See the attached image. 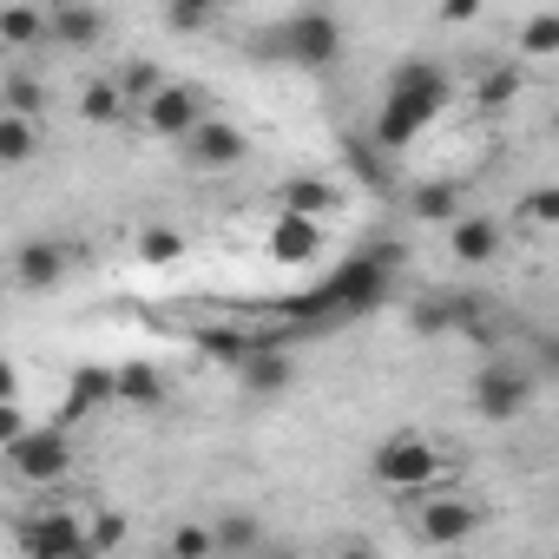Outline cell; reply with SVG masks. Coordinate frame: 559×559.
Instances as JSON below:
<instances>
[{
	"label": "cell",
	"instance_id": "603a6c76",
	"mask_svg": "<svg viewBox=\"0 0 559 559\" xmlns=\"http://www.w3.org/2000/svg\"><path fill=\"white\" fill-rule=\"evenodd\" d=\"M119 112H126L119 73H106V80H93V86L80 93V119H86V126H119Z\"/></svg>",
	"mask_w": 559,
	"mask_h": 559
},
{
	"label": "cell",
	"instance_id": "8992f818",
	"mask_svg": "<svg viewBox=\"0 0 559 559\" xmlns=\"http://www.w3.org/2000/svg\"><path fill=\"white\" fill-rule=\"evenodd\" d=\"M8 467L27 480V487H53V480H67V467H73V448H67V421L60 428H27L21 441H8Z\"/></svg>",
	"mask_w": 559,
	"mask_h": 559
},
{
	"label": "cell",
	"instance_id": "e575fe53",
	"mask_svg": "<svg viewBox=\"0 0 559 559\" xmlns=\"http://www.w3.org/2000/svg\"><path fill=\"white\" fill-rule=\"evenodd\" d=\"M441 21H448V27H467V21H480V0H441Z\"/></svg>",
	"mask_w": 559,
	"mask_h": 559
},
{
	"label": "cell",
	"instance_id": "9c48e42d",
	"mask_svg": "<svg viewBox=\"0 0 559 559\" xmlns=\"http://www.w3.org/2000/svg\"><path fill=\"white\" fill-rule=\"evenodd\" d=\"M204 119H211V112H204V99H198L185 80H165V86L145 99V126H152L158 139H178V145H185Z\"/></svg>",
	"mask_w": 559,
	"mask_h": 559
},
{
	"label": "cell",
	"instance_id": "ffe728a7",
	"mask_svg": "<svg viewBox=\"0 0 559 559\" xmlns=\"http://www.w3.org/2000/svg\"><path fill=\"white\" fill-rule=\"evenodd\" d=\"M198 349H204L211 362H224V369H243L250 349H257V336H243V330H230V323H204V330H198Z\"/></svg>",
	"mask_w": 559,
	"mask_h": 559
},
{
	"label": "cell",
	"instance_id": "5bb4252c",
	"mask_svg": "<svg viewBox=\"0 0 559 559\" xmlns=\"http://www.w3.org/2000/svg\"><path fill=\"white\" fill-rule=\"evenodd\" d=\"M99 34H106V14L93 0H53V47L86 53V47H99Z\"/></svg>",
	"mask_w": 559,
	"mask_h": 559
},
{
	"label": "cell",
	"instance_id": "7c38bea8",
	"mask_svg": "<svg viewBox=\"0 0 559 559\" xmlns=\"http://www.w3.org/2000/svg\"><path fill=\"white\" fill-rule=\"evenodd\" d=\"M237 376H243V389H250L257 402H276V395H284V389L297 382V362H290V349H284V343H270V336H263Z\"/></svg>",
	"mask_w": 559,
	"mask_h": 559
},
{
	"label": "cell",
	"instance_id": "ba28073f",
	"mask_svg": "<svg viewBox=\"0 0 559 559\" xmlns=\"http://www.w3.org/2000/svg\"><path fill=\"white\" fill-rule=\"evenodd\" d=\"M408 533H415L421 546H461V539H474V533H480V507H474L467 493L421 500V513L408 520Z\"/></svg>",
	"mask_w": 559,
	"mask_h": 559
},
{
	"label": "cell",
	"instance_id": "83f0119b",
	"mask_svg": "<svg viewBox=\"0 0 559 559\" xmlns=\"http://www.w3.org/2000/svg\"><path fill=\"white\" fill-rule=\"evenodd\" d=\"M139 257H145V263H178V257H185V237H178L171 224H145V230H139Z\"/></svg>",
	"mask_w": 559,
	"mask_h": 559
},
{
	"label": "cell",
	"instance_id": "484cf974",
	"mask_svg": "<svg viewBox=\"0 0 559 559\" xmlns=\"http://www.w3.org/2000/svg\"><path fill=\"white\" fill-rule=\"evenodd\" d=\"M559 53V14H526L520 27V60H552Z\"/></svg>",
	"mask_w": 559,
	"mask_h": 559
},
{
	"label": "cell",
	"instance_id": "2e32d148",
	"mask_svg": "<svg viewBox=\"0 0 559 559\" xmlns=\"http://www.w3.org/2000/svg\"><path fill=\"white\" fill-rule=\"evenodd\" d=\"M0 40H8L14 53L53 40V8H47V0H8V14H0Z\"/></svg>",
	"mask_w": 559,
	"mask_h": 559
},
{
	"label": "cell",
	"instance_id": "44dd1931",
	"mask_svg": "<svg viewBox=\"0 0 559 559\" xmlns=\"http://www.w3.org/2000/svg\"><path fill=\"white\" fill-rule=\"evenodd\" d=\"M276 204H284V211H304V217H330V211H336V191H330L323 178H284V185H276Z\"/></svg>",
	"mask_w": 559,
	"mask_h": 559
},
{
	"label": "cell",
	"instance_id": "d6986e66",
	"mask_svg": "<svg viewBox=\"0 0 559 559\" xmlns=\"http://www.w3.org/2000/svg\"><path fill=\"white\" fill-rule=\"evenodd\" d=\"M40 152V126H34V112H0V165H27Z\"/></svg>",
	"mask_w": 559,
	"mask_h": 559
},
{
	"label": "cell",
	"instance_id": "5b68a950",
	"mask_svg": "<svg viewBox=\"0 0 559 559\" xmlns=\"http://www.w3.org/2000/svg\"><path fill=\"white\" fill-rule=\"evenodd\" d=\"M467 402H474L480 421H513V415H526V402H533V369H520V362H487V369L467 382Z\"/></svg>",
	"mask_w": 559,
	"mask_h": 559
},
{
	"label": "cell",
	"instance_id": "d590c367",
	"mask_svg": "<svg viewBox=\"0 0 559 559\" xmlns=\"http://www.w3.org/2000/svg\"><path fill=\"white\" fill-rule=\"evenodd\" d=\"M539 356H546V369L559 376V336H546V343H539Z\"/></svg>",
	"mask_w": 559,
	"mask_h": 559
},
{
	"label": "cell",
	"instance_id": "30bf717a",
	"mask_svg": "<svg viewBox=\"0 0 559 559\" xmlns=\"http://www.w3.org/2000/svg\"><path fill=\"white\" fill-rule=\"evenodd\" d=\"M185 158H191L198 171H230V165L250 158V139H243V126H230V119H204V126L185 139Z\"/></svg>",
	"mask_w": 559,
	"mask_h": 559
},
{
	"label": "cell",
	"instance_id": "836d02e7",
	"mask_svg": "<svg viewBox=\"0 0 559 559\" xmlns=\"http://www.w3.org/2000/svg\"><path fill=\"white\" fill-rule=\"evenodd\" d=\"M27 435V415H21V402H0V448L8 441H21Z\"/></svg>",
	"mask_w": 559,
	"mask_h": 559
},
{
	"label": "cell",
	"instance_id": "4dcf8cb0",
	"mask_svg": "<svg viewBox=\"0 0 559 559\" xmlns=\"http://www.w3.org/2000/svg\"><path fill=\"white\" fill-rule=\"evenodd\" d=\"M520 217H526V224H546V230H552V224H559V185H533V191L520 198Z\"/></svg>",
	"mask_w": 559,
	"mask_h": 559
},
{
	"label": "cell",
	"instance_id": "8fae6325",
	"mask_svg": "<svg viewBox=\"0 0 559 559\" xmlns=\"http://www.w3.org/2000/svg\"><path fill=\"white\" fill-rule=\"evenodd\" d=\"M330 243V230H323V217H304V211H276V224H270V257L284 263V270H297V263H317V250Z\"/></svg>",
	"mask_w": 559,
	"mask_h": 559
},
{
	"label": "cell",
	"instance_id": "e0dca14e",
	"mask_svg": "<svg viewBox=\"0 0 559 559\" xmlns=\"http://www.w3.org/2000/svg\"><path fill=\"white\" fill-rule=\"evenodd\" d=\"M106 402H119V369H80V376L67 382L60 421H80V415H93V408H106Z\"/></svg>",
	"mask_w": 559,
	"mask_h": 559
},
{
	"label": "cell",
	"instance_id": "ac0fdd59",
	"mask_svg": "<svg viewBox=\"0 0 559 559\" xmlns=\"http://www.w3.org/2000/svg\"><path fill=\"white\" fill-rule=\"evenodd\" d=\"M408 211H415L421 224H454V217H461V185L428 178V185H415V191H408Z\"/></svg>",
	"mask_w": 559,
	"mask_h": 559
},
{
	"label": "cell",
	"instance_id": "52a82bcc",
	"mask_svg": "<svg viewBox=\"0 0 559 559\" xmlns=\"http://www.w3.org/2000/svg\"><path fill=\"white\" fill-rule=\"evenodd\" d=\"M21 552L27 559H93V526H80L67 507H47L21 526Z\"/></svg>",
	"mask_w": 559,
	"mask_h": 559
},
{
	"label": "cell",
	"instance_id": "4fadbf2b",
	"mask_svg": "<svg viewBox=\"0 0 559 559\" xmlns=\"http://www.w3.org/2000/svg\"><path fill=\"white\" fill-rule=\"evenodd\" d=\"M60 276H67V250H60L53 237H27V243L14 250V284H21V290L40 297V290L60 284Z\"/></svg>",
	"mask_w": 559,
	"mask_h": 559
},
{
	"label": "cell",
	"instance_id": "cb8c5ba5",
	"mask_svg": "<svg viewBox=\"0 0 559 559\" xmlns=\"http://www.w3.org/2000/svg\"><path fill=\"white\" fill-rule=\"evenodd\" d=\"M119 402H126V408H158V402H165V376H158L152 362H126V369H119Z\"/></svg>",
	"mask_w": 559,
	"mask_h": 559
},
{
	"label": "cell",
	"instance_id": "7402d4cb",
	"mask_svg": "<svg viewBox=\"0 0 559 559\" xmlns=\"http://www.w3.org/2000/svg\"><path fill=\"white\" fill-rule=\"evenodd\" d=\"M520 86H526V73H520L513 60H507V67H487V73L474 80V106H480V112H500V106L520 99Z\"/></svg>",
	"mask_w": 559,
	"mask_h": 559
},
{
	"label": "cell",
	"instance_id": "6da1fadb",
	"mask_svg": "<svg viewBox=\"0 0 559 559\" xmlns=\"http://www.w3.org/2000/svg\"><path fill=\"white\" fill-rule=\"evenodd\" d=\"M448 67H435V60H408V67H395V80H389V99H382V112H376V132H369V145H382V152H395V145H408V139H421L428 126H435V112L448 106Z\"/></svg>",
	"mask_w": 559,
	"mask_h": 559
},
{
	"label": "cell",
	"instance_id": "4316f807",
	"mask_svg": "<svg viewBox=\"0 0 559 559\" xmlns=\"http://www.w3.org/2000/svg\"><path fill=\"white\" fill-rule=\"evenodd\" d=\"M217 14H224V0H165V21H171V34H204Z\"/></svg>",
	"mask_w": 559,
	"mask_h": 559
},
{
	"label": "cell",
	"instance_id": "7a4b0ae2",
	"mask_svg": "<svg viewBox=\"0 0 559 559\" xmlns=\"http://www.w3.org/2000/svg\"><path fill=\"white\" fill-rule=\"evenodd\" d=\"M257 53L290 60V67H304V73H330V67L343 60V21H336L330 8H304V14H290L284 27H270V40H263Z\"/></svg>",
	"mask_w": 559,
	"mask_h": 559
},
{
	"label": "cell",
	"instance_id": "9a60e30c",
	"mask_svg": "<svg viewBox=\"0 0 559 559\" xmlns=\"http://www.w3.org/2000/svg\"><path fill=\"white\" fill-rule=\"evenodd\" d=\"M448 250H454V263H493L500 257V224L487 211H461L448 224Z\"/></svg>",
	"mask_w": 559,
	"mask_h": 559
},
{
	"label": "cell",
	"instance_id": "3957f363",
	"mask_svg": "<svg viewBox=\"0 0 559 559\" xmlns=\"http://www.w3.org/2000/svg\"><path fill=\"white\" fill-rule=\"evenodd\" d=\"M389 263L382 257H356V263H343L323 290H310V304H297L304 317H362V310H376L382 297H389Z\"/></svg>",
	"mask_w": 559,
	"mask_h": 559
},
{
	"label": "cell",
	"instance_id": "277c9868",
	"mask_svg": "<svg viewBox=\"0 0 559 559\" xmlns=\"http://www.w3.org/2000/svg\"><path fill=\"white\" fill-rule=\"evenodd\" d=\"M369 474H376L382 487H395V493H428L435 474H441V454H435V441H421V435H389V441L369 454Z\"/></svg>",
	"mask_w": 559,
	"mask_h": 559
},
{
	"label": "cell",
	"instance_id": "d6a6232c",
	"mask_svg": "<svg viewBox=\"0 0 559 559\" xmlns=\"http://www.w3.org/2000/svg\"><path fill=\"white\" fill-rule=\"evenodd\" d=\"M40 99H47V93H40L34 73H8V106H14V112H40Z\"/></svg>",
	"mask_w": 559,
	"mask_h": 559
},
{
	"label": "cell",
	"instance_id": "8d00e7d4",
	"mask_svg": "<svg viewBox=\"0 0 559 559\" xmlns=\"http://www.w3.org/2000/svg\"><path fill=\"white\" fill-rule=\"evenodd\" d=\"M47 8H53V0H47Z\"/></svg>",
	"mask_w": 559,
	"mask_h": 559
},
{
	"label": "cell",
	"instance_id": "f546056e",
	"mask_svg": "<svg viewBox=\"0 0 559 559\" xmlns=\"http://www.w3.org/2000/svg\"><path fill=\"white\" fill-rule=\"evenodd\" d=\"M165 552H171V559H204V552H217V533H211V526H178V533L165 539Z\"/></svg>",
	"mask_w": 559,
	"mask_h": 559
},
{
	"label": "cell",
	"instance_id": "f1b7e54d",
	"mask_svg": "<svg viewBox=\"0 0 559 559\" xmlns=\"http://www.w3.org/2000/svg\"><path fill=\"white\" fill-rule=\"evenodd\" d=\"M119 86H126V99H152V93L165 86V73H158L152 60H126V67H119Z\"/></svg>",
	"mask_w": 559,
	"mask_h": 559
},
{
	"label": "cell",
	"instance_id": "1f68e13d",
	"mask_svg": "<svg viewBox=\"0 0 559 559\" xmlns=\"http://www.w3.org/2000/svg\"><path fill=\"white\" fill-rule=\"evenodd\" d=\"M126 546V513H99L93 520V559H106V552H119Z\"/></svg>",
	"mask_w": 559,
	"mask_h": 559
},
{
	"label": "cell",
	"instance_id": "d4e9b609",
	"mask_svg": "<svg viewBox=\"0 0 559 559\" xmlns=\"http://www.w3.org/2000/svg\"><path fill=\"white\" fill-rule=\"evenodd\" d=\"M211 533H217V552H257L263 546V526L250 513H217Z\"/></svg>",
	"mask_w": 559,
	"mask_h": 559
}]
</instances>
